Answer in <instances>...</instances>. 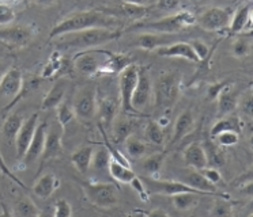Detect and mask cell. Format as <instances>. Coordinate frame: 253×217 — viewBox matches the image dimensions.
I'll return each instance as SVG.
<instances>
[{
	"label": "cell",
	"mask_w": 253,
	"mask_h": 217,
	"mask_svg": "<svg viewBox=\"0 0 253 217\" xmlns=\"http://www.w3.org/2000/svg\"><path fill=\"white\" fill-rule=\"evenodd\" d=\"M56 113H57V119H59V122H60L63 129L67 128L74 119L77 118L74 106L70 102H67L66 99L56 108Z\"/></svg>",
	"instance_id": "cell-32"
},
{
	"label": "cell",
	"mask_w": 253,
	"mask_h": 217,
	"mask_svg": "<svg viewBox=\"0 0 253 217\" xmlns=\"http://www.w3.org/2000/svg\"><path fill=\"white\" fill-rule=\"evenodd\" d=\"M14 213L18 215V216L22 217L40 216V215H41V212H40V209L37 208V205H36L30 198H28V197H25L22 200L18 201L17 205H15V212H14Z\"/></svg>",
	"instance_id": "cell-35"
},
{
	"label": "cell",
	"mask_w": 253,
	"mask_h": 217,
	"mask_svg": "<svg viewBox=\"0 0 253 217\" xmlns=\"http://www.w3.org/2000/svg\"><path fill=\"white\" fill-rule=\"evenodd\" d=\"M225 130H233L237 133H241L242 130V121L238 115H225L220 119H218L211 129V136L215 137L216 135H219L220 132H225Z\"/></svg>",
	"instance_id": "cell-28"
},
{
	"label": "cell",
	"mask_w": 253,
	"mask_h": 217,
	"mask_svg": "<svg viewBox=\"0 0 253 217\" xmlns=\"http://www.w3.org/2000/svg\"><path fill=\"white\" fill-rule=\"evenodd\" d=\"M244 195H248V197H253V179L252 181H248V182H244L240 189Z\"/></svg>",
	"instance_id": "cell-50"
},
{
	"label": "cell",
	"mask_w": 253,
	"mask_h": 217,
	"mask_svg": "<svg viewBox=\"0 0 253 217\" xmlns=\"http://www.w3.org/2000/svg\"><path fill=\"white\" fill-rule=\"evenodd\" d=\"M72 215V206L64 198H61L55 204V212L53 216L55 217H70Z\"/></svg>",
	"instance_id": "cell-41"
},
{
	"label": "cell",
	"mask_w": 253,
	"mask_h": 217,
	"mask_svg": "<svg viewBox=\"0 0 253 217\" xmlns=\"http://www.w3.org/2000/svg\"><path fill=\"white\" fill-rule=\"evenodd\" d=\"M233 53L237 57H244L249 53V43L245 39H238L233 45Z\"/></svg>",
	"instance_id": "cell-46"
},
{
	"label": "cell",
	"mask_w": 253,
	"mask_h": 217,
	"mask_svg": "<svg viewBox=\"0 0 253 217\" xmlns=\"http://www.w3.org/2000/svg\"><path fill=\"white\" fill-rule=\"evenodd\" d=\"M11 67L8 65V63H7L6 60H1L0 59V80L3 79V76L6 75L7 71L10 70Z\"/></svg>",
	"instance_id": "cell-52"
},
{
	"label": "cell",
	"mask_w": 253,
	"mask_h": 217,
	"mask_svg": "<svg viewBox=\"0 0 253 217\" xmlns=\"http://www.w3.org/2000/svg\"><path fill=\"white\" fill-rule=\"evenodd\" d=\"M193 4L196 5H202V4H207V3H210L211 0H191Z\"/></svg>",
	"instance_id": "cell-56"
},
{
	"label": "cell",
	"mask_w": 253,
	"mask_h": 217,
	"mask_svg": "<svg viewBox=\"0 0 253 217\" xmlns=\"http://www.w3.org/2000/svg\"><path fill=\"white\" fill-rule=\"evenodd\" d=\"M155 53L161 57H178V59H185L192 63H200V59L193 50L192 45L184 41H177L170 45L158 48L155 50Z\"/></svg>",
	"instance_id": "cell-14"
},
{
	"label": "cell",
	"mask_w": 253,
	"mask_h": 217,
	"mask_svg": "<svg viewBox=\"0 0 253 217\" xmlns=\"http://www.w3.org/2000/svg\"><path fill=\"white\" fill-rule=\"evenodd\" d=\"M146 137L151 144L155 145H162L165 140V133H164V126L157 122V121H150L146 126Z\"/></svg>",
	"instance_id": "cell-34"
},
{
	"label": "cell",
	"mask_w": 253,
	"mask_h": 217,
	"mask_svg": "<svg viewBox=\"0 0 253 217\" xmlns=\"http://www.w3.org/2000/svg\"><path fill=\"white\" fill-rule=\"evenodd\" d=\"M151 10V5L143 7V5H133L128 4V3H123L120 5H116V7H110V8H104L101 10L105 12L106 15L115 16L117 19H131V21H140L143 19L144 16H147Z\"/></svg>",
	"instance_id": "cell-13"
},
{
	"label": "cell",
	"mask_w": 253,
	"mask_h": 217,
	"mask_svg": "<svg viewBox=\"0 0 253 217\" xmlns=\"http://www.w3.org/2000/svg\"><path fill=\"white\" fill-rule=\"evenodd\" d=\"M199 171L203 174L204 177L209 179L211 183H214V184L219 183L220 179H222L219 171H218L215 167H212V166H207V167L202 168V170H199Z\"/></svg>",
	"instance_id": "cell-44"
},
{
	"label": "cell",
	"mask_w": 253,
	"mask_h": 217,
	"mask_svg": "<svg viewBox=\"0 0 253 217\" xmlns=\"http://www.w3.org/2000/svg\"><path fill=\"white\" fill-rule=\"evenodd\" d=\"M180 88V79L173 73H168L161 77L155 84V98L157 105L161 108H171L177 101Z\"/></svg>",
	"instance_id": "cell-7"
},
{
	"label": "cell",
	"mask_w": 253,
	"mask_h": 217,
	"mask_svg": "<svg viewBox=\"0 0 253 217\" xmlns=\"http://www.w3.org/2000/svg\"><path fill=\"white\" fill-rule=\"evenodd\" d=\"M149 216H168V213L161 209H154V211L149 212Z\"/></svg>",
	"instance_id": "cell-55"
},
{
	"label": "cell",
	"mask_w": 253,
	"mask_h": 217,
	"mask_svg": "<svg viewBox=\"0 0 253 217\" xmlns=\"http://www.w3.org/2000/svg\"><path fill=\"white\" fill-rule=\"evenodd\" d=\"M251 11H252V8H251L249 4H244L237 8L236 12L231 16L230 26H229V30H230L231 34L241 33L249 25V21H251Z\"/></svg>",
	"instance_id": "cell-27"
},
{
	"label": "cell",
	"mask_w": 253,
	"mask_h": 217,
	"mask_svg": "<svg viewBox=\"0 0 253 217\" xmlns=\"http://www.w3.org/2000/svg\"><path fill=\"white\" fill-rule=\"evenodd\" d=\"M249 1H252V0H249Z\"/></svg>",
	"instance_id": "cell-62"
},
{
	"label": "cell",
	"mask_w": 253,
	"mask_h": 217,
	"mask_svg": "<svg viewBox=\"0 0 253 217\" xmlns=\"http://www.w3.org/2000/svg\"><path fill=\"white\" fill-rule=\"evenodd\" d=\"M121 25L120 19L115 16L106 15L105 12L99 10H90L77 12L72 15L67 16L63 21L56 25L49 34L50 39L68 34V33L82 32L87 29H95V27H106V29H119Z\"/></svg>",
	"instance_id": "cell-1"
},
{
	"label": "cell",
	"mask_w": 253,
	"mask_h": 217,
	"mask_svg": "<svg viewBox=\"0 0 253 217\" xmlns=\"http://www.w3.org/2000/svg\"><path fill=\"white\" fill-rule=\"evenodd\" d=\"M251 88H252V91H253V80L251 81Z\"/></svg>",
	"instance_id": "cell-60"
},
{
	"label": "cell",
	"mask_w": 253,
	"mask_h": 217,
	"mask_svg": "<svg viewBox=\"0 0 253 217\" xmlns=\"http://www.w3.org/2000/svg\"><path fill=\"white\" fill-rule=\"evenodd\" d=\"M166 153L165 152H157L154 155L149 156L143 162V170L150 175H155L161 171V168L165 163Z\"/></svg>",
	"instance_id": "cell-36"
},
{
	"label": "cell",
	"mask_w": 253,
	"mask_h": 217,
	"mask_svg": "<svg viewBox=\"0 0 253 217\" xmlns=\"http://www.w3.org/2000/svg\"><path fill=\"white\" fill-rule=\"evenodd\" d=\"M211 215L214 216H230L231 215V205L229 202L223 200H218L214 204V208L211 211Z\"/></svg>",
	"instance_id": "cell-42"
},
{
	"label": "cell",
	"mask_w": 253,
	"mask_h": 217,
	"mask_svg": "<svg viewBox=\"0 0 253 217\" xmlns=\"http://www.w3.org/2000/svg\"><path fill=\"white\" fill-rule=\"evenodd\" d=\"M4 1H8V3H17V1H21V0H4Z\"/></svg>",
	"instance_id": "cell-59"
},
{
	"label": "cell",
	"mask_w": 253,
	"mask_h": 217,
	"mask_svg": "<svg viewBox=\"0 0 253 217\" xmlns=\"http://www.w3.org/2000/svg\"><path fill=\"white\" fill-rule=\"evenodd\" d=\"M126 151L133 159H139L147 152V144H144L143 141L139 140L135 136H128L126 139Z\"/></svg>",
	"instance_id": "cell-33"
},
{
	"label": "cell",
	"mask_w": 253,
	"mask_h": 217,
	"mask_svg": "<svg viewBox=\"0 0 253 217\" xmlns=\"http://www.w3.org/2000/svg\"><path fill=\"white\" fill-rule=\"evenodd\" d=\"M83 193L93 205L98 208H112L117 204V189L112 183H95L84 182Z\"/></svg>",
	"instance_id": "cell-5"
},
{
	"label": "cell",
	"mask_w": 253,
	"mask_h": 217,
	"mask_svg": "<svg viewBox=\"0 0 253 217\" xmlns=\"http://www.w3.org/2000/svg\"><path fill=\"white\" fill-rule=\"evenodd\" d=\"M34 37V30L29 26H0V42L12 48L26 46Z\"/></svg>",
	"instance_id": "cell-9"
},
{
	"label": "cell",
	"mask_w": 253,
	"mask_h": 217,
	"mask_svg": "<svg viewBox=\"0 0 253 217\" xmlns=\"http://www.w3.org/2000/svg\"><path fill=\"white\" fill-rule=\"evenodd\" d=\"M249 145H251V149L253 152V135L251 136V139H249Z\"/></svg>",
	"instance_id": "cell-58"
},
{
	"label": "cell",
	"mask_w": 253,
	"mask_h": 217,
	"mask_svg": "<svg viewBox=\"0 0 253 217\" xmlns=\"http://www.w3.org/2000/svg\"><path fill=\"white\" fill-rule=\"evenodd\" d=\"M132 129L131 122L129 121H120L119 124L116 125L115 128V135L117 137V140H124L129 136V132Z\"/></svg>",
	"instance_id": "cell-43"
},
{
	"label": "cell",
	"mask_w": 253,
	"mask_h": 217,
	"mask_svg": "<svg viewBox=\"0 0 253 217\" xmlns=\"http://www.w3.org/2000/svg\"><path fill=\"white\" fill-rule=\"evenodd\" d=\"M59 179L55 174H45L40 177L33 186V193L41 200H46L55 193V190L59 187Z\"/></svg>",
	"instance_id": "cell-24"
},
{
	"label": "cell",
	"mask_w": 253,
	"mask_h": 217,
	"mask_svg": "<svg viewBox=\"0 0 253 217\" xmlns=\"http://www.w3.org/2000/svg\"><path fill=\"white\" fill-rule=\"evenodd\" d=\"M226 83H220V84H215L209 90V98L210 99H218L219 94L223 91V86Z\"/></svg>",
	"instance_id": "cell-49"
},
{
	"label": "cell",
	"mask_w": 253,
	"mask_h": 217,
	"mask_svg": "<svg viewBox=\"0 0 253 217\" xmlns=\"http://www.w3.org/2000/svg\"><path fill=\"white\" fill-rule=\"evenodd\" d=\"M177 42L176 34H165V33H144L140 34L135 41V45L144 50H157L158 48Z\"/></svg>",
	"instance_id": "cell-16"
},
{
	"label": "cell",
	"mask_w": 253,
	"mask_h": 217,
	"mask_svg": "<svg viewBox=\"0 0 253 217\" xmlns=\"http://www.w3.org/2000/svg\"><path fill=\"white\" fill-rule=\"evenodd\" d=\"M198 195L195 193H180V194L171 195V202L177 211H189L198 202Z\"/></svg>",
	"instance_id": "cell-31"
},
{
	"label": "cell",
	"mask_w": 253,
	"mask_h": 217,
	"mask_svg": "<svg viewBox=\"0 0 253 217\" xmlns=\"http://www.w3.org/2000/svg\"><path fill=\"white\" fill-rule=\"evenodd\" d=\"M153 193H160L165 195H174L180 193H195V194H203L202 191L193 189L192 186H189L185 182L180 181H161V179H151L149 183L146 184Z\"/></svg>",
	"instance_id": "cell-11"
},
{
	"label": "cell",
	"mask_w": 253,
	"mask_h": 217,
	"mask_svg": "<svg viewBox=\"0 0 253 217\" xmlns=\"http://www.w3.org/2000/svg\"><path fill=\"white\" fill-rule=\"evenodd\" d=\"M138 65L129 64L126 70L119 75V86H120V101L121 108L126 113H136V110L132 106V97L139 79Z\"/></svg>",
	"instance_id": "cell-6"
},
{
	"label": "cell",
	"mask_w": 253,
	"mask_h": 217,
	"mask_svg": "<svg viewBox=\"0 0 253 217\" xmlns=\"http://www.w3.org/2000/svg\"><path fill=\"white\" fill-rule=\"evenodd\" d=\"M94 148L91 145H84L78 148L71 155V162L74 167L81 174H87L90 168L93 167Z\"/></svg>",
	"instance_id": "cell-23"
},
{
	"label": "cell",
	"mask_w": 253,
	"mask_h": 217,
	"mask_svg": "<svg viewBox=\"0 0 253 217\" xmlns=\"http://www.w3.org/2000/svg\"><path fill=\"white\" fill-rule=\"evenodd\" d=\"M108 171L112 175V178L120 182V183H131L133 179L136 178V174L133 173L132 170L129 168V166H126L124 163L119 162L117 159H110L109 167Z\"/></svg>",
	"instance_id": "cell-25"
},
{
	"label": "cell",
	"mask_w": 253,
	"mask_h": 217,
	"mask_svg": "<svg viewBox=\"0 0 253 217\" xmlns=\"http://www.w3.org/2000/svg\"><path fill=\"white\" fill-rule=\"evenodd\" d=\"M191 45H192L193 50L196 52L198 57L200 59V63H202L203 60L207 59V57L210 56V50H209V48H207V45H206V43L199 42V41H192V42H191Z\"/></svg>",
	"instance_id": "cell-47"
},
{
	"label": "cell",
	"mask_w": 253,
	"mask_h": 217,
	"mask_svg": "<svg viewBox=\"0 0 253 217\" xmlns=\"http://www.w3.org/2000/svg\"><path fill=\"white\" fill-rule=\"evenodd\" d=\"M46 124L45 122H39V126L36 129V133H34V137L30 145H29V149L26 152V155L23 157L22 162H25L26 164H30L33 163L34 160H37L42 155V151H44L45 145V139H46Z\"/></svg>",
	"instance_id": "cell-18"
},
{
	"label": "cell",
	"mask_w": 253,
	"mask_h": 217,
	"mask_svg": "<svg viewBox=\"0 0 253 217\" xmlns=\"http://www.w3.org/2000/svg\"><path fill=\"white\" fill-rule=\"evenodd\" d=\"M195 126V118H193L192 111L185 110L182 111L178 117H177L176 122H174V128H173V137H171L170 145H174L178 141L182 140L185 136H188L193 130Z\"/></svg>",
	"instance_id": "cell-22"
},
{
	"label": "cell",
	"mask_w": 253,
	"mask_h": 217,
	"mask_svg": "<svg viewBox=\"0 0 253 217\" xmlns=\"http://www.w3.org/2000/svg\"><path fill=\"white\" fill-rule=\"evenodd\" d=\"M181 5V0H158L157 8L161 11H177Z\"/></svg>",
	"instance_id": "cell-45"
},
{
	"label": "cell",
	"mask_w": 253,
	"mask_h": 217,
	"mask_svg": "<svg viewBox=\"0 0 253 217\" xmlns=\"http://www.w3.org/2000/svg\"><path fill=\"white\" fill-rule=\"evenodd\" d=\"M120 29H106V27H95V29H87L82 32L68 33L56 39V46L59 49H91L108 43L110 41H115L121 37Z\"/></svg>",
	"instance_id": "cell-2"
},
{
	"label": "cell",
	"mask_w": 253,
	"mask_h": 217,
	"mask_svg": "<svg viewBox=\"0 0 253 217\" xmlns=\"http://www.w3.org/2000/svg\"><path fill=\"white\" fill-rule=\"evenodd\" d=\"M151 94H153V81L150 79V75L144 68L139 70V79L135 92L132 97V106L135 110H142L149 105L150 99H151Z\"/></svg>",
	"instance_id": "cell-12"
},
{
	"label": "cell",
	"mask_w": 253,
	"mask_h": 217,
	"mask_svg": "<svg viewBox=\"0 0 253 217\" xmlns=\"http://www.w3.org/2000/svg\"><path fill=\"white\" fill-rule=\"evenodd\" d=\"M182 159L188 167H192L195 170H202L209 166V157H207L206 148L198 143H193L185 148V151L182 153Z\"/></svg>",
	"instance_id": "cell-19"
},
{
	"label": "cell",
	"mask_w": 253,
	"mask_h": 217,
	"mask_svg": "<svg viewBox=\"0 0 253 217\" xmlns=\"http://www.w3.org/2000/svg\"><path fill=\"white\" fill-rule=\"evenodd\" d=\"M238 98L233 91L223 90L218 97V113L222 117L231 114L237 108H238Z\"/></svg>",
	"instance_id": "cell-30"
},
{
	"label": "cell",
	"mask_w": 253,
	"mask_h": 217,
	"mask_svg": "<svg viewBox=\"0 0 253 217\" xmlns=\"http://www.w3.org/2000/svg\"><path fill=\"white\" fill-rule=\"evenodd\" d=\"M253 179V166L252 167H251V170H249V171H248L247 174H245V175H242L241 178H240V181H242V183H244V182H248V181H252Z\"/></svg>",
	"instance_id": "cell-54"
},
{
	"label": "cell",
	"mask_w": 253,
	"mask_h": 217,
	"mask_svg": "<svg viewBox=\"0 0 253 217\" xmlns=\"http://www.w3.org/2000/svg\"><path fill=\"white\" fill-rule=\"evenodd\" d=\"M17 14L8 3H0V26H10L15 21Z\"/></svg>",
	"instance_id": "cell-39"
},
{
	"label": "cell",
	"mask_w": 253,
	"mask_h": 217,
	"mask_svg": "<svg viewBox=\"0 0 253 217\" xmlns=\"http://www.w3.org/2000/svg\"><path fill=\"white\" fill-rule=\"evenodd\" d=\"M231 10L230 8H220V7H212L204 11L199 16L198 23L206 32H219L225 27L230 26L231 22Z\"/></svg>",
	"instance_id": "cell-8"
},
{
	"label": "cell",
	"mask_w": 253,
	"mask_h": 217,
	"mask_svg": "<svg viewBox=\"0 0 253 217\" xmlns=\"http://www.w3.org/2000/svg\"><path fill=\"white\" fill-rule=\"evenodd\" d=\"M77 118L82 121H90L95 114V98L91 91H82L78 94L72 103Z\"/></svg>",
	"instance_id": "cell-17"
},
{
	"label": "cell",
	"mask_w": 253,
	"mask_h": 217,
	"mask_svg": "<svg viewBox=\"0 0 253 217\" xmlns=\"http://www.w3.org/2000/svg\"><path fill=\"white\" fill-rule=\"evenodd\" d=\"M214 139L218 141L219 145L233 146L236 145L238 140H240V133L233 132V130H225V132H220L219 135L215 136Z\"/></svg>",
	"instance_id": "cell-38"
},
{
	"label": "cell",
	"mask_w": 253,
	"mask_h": 217,
	"mask_svg": "<svg viewBox=\"0 0 253 217\" xmlns=\"http://www.w3.org/2000/svg\"><path fill=\"white\" fill-rule=\"evenodd\" d=\"M249 216H251V217H253V213H251V215H249Z\"/></svg>",
	"instance_id": "cell-61"
},
{
	"label": "cell",
	"mask_w": 253,
	"mask_h": 217,
	"mask_svg": "<svg viewBox=\"0 0 253 217\" xmlns=\"http://www.w3.org/2000/svg\"><path fill=\"white\" fill-rule=\"evenodd\" d=\"M185 183L192 186L193 189L202 191L203 194H214L216 193V186L214 183H211L209 179L204 177L203 174L200 173L199 170H193L185 177Z\"/></svg>",
	"instance_id": "cell-26"
},
{
	"label": "cell",
	"mask_w": 253,
	"mask_h": 217,
	"mask_svg": "<svg viewBox=\"0 0 253 217\" xmlns=\"http://www.w3.org/2000/svg\"><path fill=\"white\" fill-rule=\"evenodd\" d=\"M249 26L253 29V10L251 11V21H249Z\"/></svg>",
	"instance_id": "cell-57"
},
{
	"label": "cell",
	"mask_w": 253,
	"mask_h": 217,
	"mask_svg": "<svg viewBox=\"0 0 253 217\" xmlns=\"http://www.w3.org/2000/svg\"><path fill=\"white\" fill-rule=\"evenodd\" d=\"M67 90H68V81L66 79H60V80L56 81L53 87L46 92V95L42 99L41 110L46 111V110H52V108H57L66 99Z\"/></svg>",
	"instance_id": "cell-20"
},
{
	"label": "cell",
	"mask_w": 253,
	"mask_h": 217,
	"mask_svg": "<svg viewBox=\"0 0 253 217\" xmlns=\"http://www.w3.org/2000/svg\"><path fill=\"white\" fill-rule=\"evenodd\" d=\"M123 1H124V3H128V4L143 5V7L151 5V0H123Z\"/></svg>",
	"instance_id": "cell-51"
},
{
	"label": "cell",
	"mask_w": 253,
	"mask_h": 217,
	"mask_svg": "<svg viewBox=\"0 0 253 217\" xmlns=\"http://www.w3.org/2000/svg\"><path fill=\"white\" fill-rule=\"evenodd\" d=\"M34 3L41 7H50L56 3V0H34Z\"/></svg>",
	"instance_id": "cell-53"
},
{
	"label": "cell",
	"mask_w": 253,
	"mask_h": 217,
	"mask_svg": "<svg viewBox=\"0 0 253 217\" xmlns=\"http://www.w3.org/2000/svg\"><path fill=\"white\" fill-rule=\"evenodd\" d=\"M238 108L241 110L242 115L253 119V92H249L238 101Z\"/></svg>",
	"instance_id": "cell-40"
},
{
	"label": "cell",
	"mask_w": 253,
	"mask_h": 217,
	"mask_svg": "<svg viewBox=\"0 0 253 217\" xmlns=\"http://www.w3.org/2000/svg\"><path fill=\"white\" fill-rule=\"evenodd\" d=\"M129 184H131L133 189L138 191V194L140 195V197H142V198H143L144 201H147V198L144 197V195H146V184L142 183V181H140V179H139L138 177L133 179L132 182H131V183H129Z\"/></svg>",
	"instance_id": "cell-48"
},
{
	"label": "cell",
	"mask_w": 253,
	"mask_h": 217,
	"mask_svg": "<svg viewBox=\"0 0 253 217\" xmlns=\"http://www.w3.org/2000/svg\"><path fill=\"white\" fill-rule=\"evenodd\" d=\"M39 126V113H33L28 119L23 121L21 129L18 132L15 139V148H17V159L23 160L29 149V145L33 140L36 129Z\"/></svg>",
	"instance_id": "cell-10"
},
{
	"label": "cell",
	"mask_w": 253,
	"mask_h": 217,
	"mask_svg": "<svg viewBox=\"0 0 253 217\" xmlns=\"http://www.w3.org/2000/svg\"><path fill=\"white\" fill-rule=\"evenodd\" d=\"M110 159H112V156H110L109 151L106 148H99L98 151L94 152L93 167L98 171L105 170V168L109 167Z\"/></svg>",
	"instance_id": "cell-37"
},
{
	"label": "cell",
	"mask_w": 253,
	"mask_h": 217,
	"mask_svg": "<svg viewBox=\"0 0 253 217\" xmlns=\"http://www.w3.org/2000/svg\"><path fill=\"white\" fill-rule=\"evenodd\" d=\"M198 22L196 16L189 11H181L173 15L162 18L155 22H136L132 26L126 27V32L146 30L149 33H165V34H177L193 26Z\"/></svg>",
	"instance_id": "cell-3"
},
{
	"label": "cell",
	"mask_w": 253,
	"mask_h": 217,
	"mask_svg": "<svg viewBox=\"0 0 253 217\" xmlns=\"http://www.w3.org/2000/svg\"><path fill=\"white\" fill-rule=\"evenodd\" d=\"M23 84L25 81H23L22 72L11 67L0 80V95L4 98L18 97L23 90Z\"/></svg>",
	"instance_id": "cell-15"
},
{
	"label": "cell",
	"mask_w": 253,
	"mask_h": 217,
	"mask_svg": "<svg viewBox=\"0 0 253 217\" xmlns=\"http://www.w3.org/2000/svg\"><path fill=\"white\" fill-rule=\"evenodd\" d=\"M23 117L21 114L14 113L11 115H8L4 121V124L1 126V136L6 139L8 143H15V139H17V135L19 129H21V126L23 124Z\"/></svg>",
	"instance_id": "cell-29"
},
{
	"label": "cell",
	"mask_w": 253,
	"mask_h": 217,
	"mask_svg": "<svg viewBox=\"0 0 253 217\" xmlns=\"http://www.w3.org/2000/svg\"><path fill=\"white\" fill-rule=\"evenodd\" d=\"M113 53L105 50H83L74 56L72 63L75 70L84 76H94L102 73Z\"/></svg>",
	"instance_id": "cell-4"
},
{
	"label": "cell",
	"mask_w": 253,
	"mask_h": 217,
	"mask_svg": "<svg viewBox=\"0 0 253 217\" xmlns=\"http://www.w3.org/2000/svg\"><path fill=\"white\" fill-rule=\"evenodd\" d=\"M63 153V144H61V133L57 128H52V130L46 132V139H45V145L42 155H41V163L44 164L46 160L53 159V157L60 156Z\"/></svg>",
	"instance_id": "cell-21"
}]
</instances>
